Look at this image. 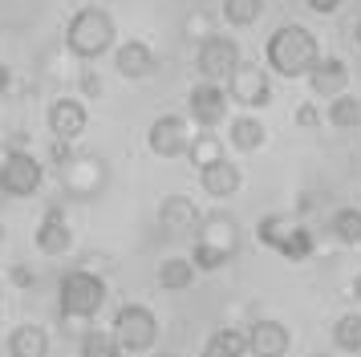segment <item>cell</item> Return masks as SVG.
Instances as JSON below:
<instances>
[{
    "label": "cell",
    "mask_w": 361,
    "mask_h": 357,
    "mask_svg": "<svg viewBox=\"0 0 361 357\" xmlns=\"http://www.w3.org/2000/svg\"><path fill=\"white\" fill-rule=\"evenodd\" d=\"M264 57H268V69L280 73V78H309L321 61V45H317L312 29H305V25H280L268 37Z\"/></svg>",
    "instance_id": "cell-1"
},
{
    "label": "cell",
    "mask_w": 361,
    "mask_h": 357,
    "mask_svg": "<svg viewBox=\"0 0 361 357\" xmlns=\"http://www.w3.org/2000/svg\"><path fill=\"white\" fill-rule=\"evenodd\" d=\"M240 252V224L228 211H212L203 215L195 231V248H191V264L199 272H219L231 256Z\"/></svg>",
    "instance_id": "cell-2"
},
{
    "label": "cell",
    "mask_w": 361,
    "mask_h": 357,
    "mask_svg": "<svg viewBox=\"0 0 361 357\" xmlns=\"http://www.w3.org/2000/svg\"><path fill=\"white\" fill-rule=\"evenodd\" d=\"M106 305V280L90 268H73V272L61 276L57 284V308L66 321H94Z\"/></svg>",
    "instance_id": "cell-3"
},
{
    "label": "cell",
    "mask_w": 361,
    "mask_h": 357,
    "mask_svg": "<svg viewBox=\"0 0 361 357\" xmlns=\"http://www.w3.org/2000/svg\"><path fill=\"white\" fill-rule=\"evenodd\" d=\"M114 45V16L106 13V8H78V13L69 16L66 25V49L73 57H82V61H94L102 57L106 49Z\"/></svg>",
    "instance_id": "cell-4"
},
{
    "label": "cell",
    "mask_w": 361,
    "mask_h": 357,
    "mask_svg": "<svg viewBox=\"0 0 361 357\" xmlns=\"http://www.w3.org/2000/svg\"><path fill=\"white\" fill-rule=\"evenodd\" d=\"M110 333L118 337L122 353H147V349H154V341H159V317L147 305H122L114 313Z\"/></svg>",
    "instance_id": "cell-5"
},
{
    "label": "cell",
    "mask_w": 361,
    "mask_h": 357,
    "mask_svg": "<svg viewBox=\"0 0 361 357\" xmlns=\"http://www.w3.org/2000/svg\"><path fill=\"white\" fill-rule=\"evenodd\" d=\"M41 178H45V167L29 155V150H8L0 159V191L13 195V199H29V195L41 191Z\"/></svg>",
    "instance_id": "cell-6"
},
{
    "label": "cell",
    "mask_w": 361,
    "mask_h": 357,
    "mask_svg": "<svg viewBox=\"0 0 361 357\" xmlns=\"http://www.w3.org/2000/svg\"><path fill=\"white\" fill-rule=\"evenodd\" d=\"M240 45H235V37H224V32H215V37H207L203 45H199L195 53V69L203 73V81H228L235 69H240Z\"/></svg>",
    "instance_id": "cell-7"
},
{
    "label": "cell",
    "mask_w": 361,
    "mask_h": 357,
    "mask_svg": "<svg viewBox=\"0 0 361 357\" xmlns=\"http://www.w3.org/2000/svg\"><path fill=\"white\" fill-rule=\"evenodd\" d=\"M106 178H110L106 159H98V155H78V159L61 171V187H66V195L90 203V199H98V195L106 191Z\"/></svg>",
    "instance_id": "cell-8"
},
{
    "label": "cell",
    "mask_w": 361,
    "mask_h": 357,
    "mask_svg": "<svg viewBox=\"0 0 361 357\" xmlns=\"http://www.w3.org/2000/svg\"><path fill=\"white\" fill-rule=\"evenodd\" d=\"M228 97L244 110H264L272 102V81L268 69H260L256 61H240V69L228 78Z\"/></svg>",
    "instance_id": "cell-9"
},
{
    "label": "cell",
    "mask_w": 361,
    "mask_h": 357,
    "mask_svg": "<svg viewBox=\"0 0 361 357\" xmlns=\"http://www.w3.org/2000/svg\"><path fill=\"white\" fill-rule=\"evenodd\" d=\"M191 126H187V118L183 114H163V118H154L147 130V146L150 155H159V159H179L191 150Z\"/></svg>",
    "instance_id": "cell-10"
},
{
    "label": "cell",
    "mask_w": 361,
    "mask_h": 357,
    "mask_svg": "<svg viewBox=\"0 0 361 357\" xmlns=\"http://www.w3.org/2000/svg\"><path fill=\"white\" fill-rule=\"evenodd\" d=\"M228 90L224 85H215V81H199L191 85V94H187V110L195 118V126L203 130H215L224 118H228Z\"/></svg>",
    "instance_id": "cell-11"
},
{
    "label": "cell",
    "mask_w": 361,
    "mask_h": 357,
    "mask_svg": "<svg viewBox=\"0 0 361 357\" xmlns=\"http://www.w3.org/2000/svg\"><path fill=\"white\" fill-rule=\"evenodd\" d=\"M45 122H49L57 143H78L85 134V126H90V110H85L82 97H57V102H49Z\"/></svg>",
    "instance_id": "cell-12"
},
{
    "label": "cell",
    "mask_w": 361,
    "mask_h": 357,
    "mask_svg": "<svg viewBox=\"0 0 361 357\" xmlns=\"http://www.w3.org/2000/svg\"><path fill=\"white\" fill-rule=\"evenodd\" d=\"M293 349V333L288 325L276 317H260L247 325V353L252 357H284Z\"/></svg>",
    "instance_id": "cell-13"
},
{
    "label": "cell",
    "mask_w": 361,
    "mask_h": 357,
    "mask_svg": "<svg viewBox=\"0 0 361 357\" xmlns=\"http://www.w3.org/2000/svg\"><path fill=\"white\" fill-rule=\"evenodd\" d=\"M73 248V231L66 224V207L61 203H49L45 207V219L37 224V252L41 256H66Z\"/></svg>",
    "instance_id": "cell-14"
},
{
    "label": "cell",
    "mask_w": 361,
    "mask_h": 357,
    "mask_svg": "<svg viewBox=\"0 0 361 357\" xmlns=\"http://www.w3.org/2000/svg\"><path fill=\"white\" fill-rule=\"evenodd\" d=\"M199 224H203V215H199L195 199H187V195H166L163 203H159V227H163L166 236H191V231H199Z\"/></svg>",
    "instance_id": "cell-15"
},
{
    "label": "cell",
    "mask_w": 361,
    "mask_h": 357,
    "mask_svg": "<svg viewBox=\"0 0 361 357\" xmlns=\"http://www.w3.org/2000/svg\"><path fill=\"white\" fill-rule=\"evenodd\" d=\"M114 69L126 81H142L159 69V57H154V49H150L147 41H122L118 53H114Z\"/></svg>",
    "instance_id": "cell-16"
},
{
    "label": "cell",
    "mask_w": 361,
    "mask_h": 357,
    "mask_svg": "<svg viewBox=\"0 0 361 357\" xmlns=\"http://www.w3.org/2000/svg\"><path fill=\"white\" fill-rule=\"evenodd\" d=\"M345 85H349V69H345L341 57H321L317 61V69L309 73V90L317 97H341L345 94Z\"/></svg>",
    "instance_id": "cell-17"
},
{
    "label": "cell",
    "mask_w": 361,
    "mask_h": 357,
    "mask_svg": "<svg viewBox=\"0 0 361 357\" xmlns=\"http://www.w3.org/2000/svg\"><path fill=\"white\" fill-rule=\"evenodd\" d=\"M199 183H203V191L212 195V199H231V195L244 187V171L231 159H219L207 171H199Z\"/></svg>",
    "instance_id": "cell-18"
},
{
    "label": "cell",
    "mask_w": 361,
    "mask_h": 357,
    "mask_svg": "<svg viewBox=\"0 0 361 357\" xmlns=\"http://www.w3.org/2000/svg\"><path fill=\"white\" fill-rule=\"evenodd\" d=\"M8 357H49V333L37 321H20L8 333Z\"/></svg>",
    "instance_id": "cell-19"
},
{
    "label": "cell",
    "mask_w": 361,
    "mask_h": 357,
    "mask_svg": "<svg viewBox=\"0 0 361 357\" xmlns=\"http://www.w3.org/2000/svg\"><path fill=\"white\" fill-rule=\"evenodd\" d=\"M228 143L235 150L252 155V150H260L268 143V126H264L256 114H240V118H231V126H228Z\"/></svg>",
    "instance_id": "cell-20"
},
{
    "label": "cell",
    "mask_w": 361,
    "mask_h": 357,
    "mask_svg": "<svg viewBox=\"0 0 361 357\" xmlns=\"http://www.w3.org/2000/svg\"><path fill=\"white\" fill-rule=\"evenodd\" d=\"M199 357H247V329H215Z\"/></svg>",
    "instance_id": "cell-21"
},
{
    "label": "cell",
    "mask_w": 361,
    "mask_h": 357,
    "mask_svg": "<svg viewBox=\"0 0 361 357\" xmlns=\"http://www.w3.org/2000/svg\"><path fill=\"white\" fill-rule=\"evenodd\" d=\"M195 264H191V256H171L159 264V289L166 292H183V289H191L195 284Z\"/></svg>",
    "instance_id": "cell-22"
},
{
    "label": "cell",
    "mask_w": 361,
    "mask_h": 357,
    "mask_svg": "<svg viewBox=\"0 0 361 357\" xmlns=\"http://www.w3.org/2000/svg\"><path fill=\"white\" fill-rule=\"evenodd\" d=\"M325 122L333 130H357L361 126V97L357 94H341L329 102L325 110Z\"/></svg>",
    "instance_id": "cell-23"
},
{
    "label": "cell",
    "mask_w": 361,
    "mask_h": 357,
    "mask_svg": "<svg viewBox=\"0 0 361 357\" xmlns=\"http://www.w3.org/2000/svg\"><path fill=\"white\" fill-rule=\"evenodd\" d=\"M329 231L341 248H357L361 243V207H337L329 219Z\"/></svg>",
    "instance_id": "cell-24"
},
{
    "label": "cell",
    "mask_w": 361,
    "mask_h": 357,
    "mask_svg": "<svg viewBox=\"0 0 361 357\" xmlns=\"http://www.w3.org/2000/svg\"><path fill=\"white\" fill-rule=\"evenodd\" d=\"M187 159L195 162L199 171H207L212 162L228 159V155H224V138H219V134H212V130L195 134V138H191V150H187Z\"/></svg>",
    "instance_id": "cell-25"
},
{
    "label": "cell",
    "mask_w": 361,
    "mask_h": 357,
    "mask_svg": "<svg viewBox=\"0 0 361 357\" xmlns=\"http://www.w3.org/2000/svg\"><path fill=\"white\" fill-rule=\"evenodd\" d=\"M78 349H82V357H122V345L110 329H85Z\"/></svg>",
    "instance_id": "cell-26"
},
{
    "label": "cell",
    "mask_w": 361,
    "mask_h": 357,
    "mask_svg": "<svg viewBox=\"0 0 361 357\" xmlns=\"http://www.w3.org/2000/svg\"><path fill=\"white\" fill-rule=\"evenodd\" d=\"M312 252H317V240H312L309 227L296 224L288 236H284V243H280V256L288 260V264H305V260H312Z\"/></svg>",
    "instance_id": "cell-27"
},
{
    "label": "cell",
    "mask_w": 361,
    "mask_h": 357,
    "mask_svg": "<svg viewBox=\"0 0 361 357\" xmlns=\"http://www.w3.org/2000/svg\"><path fill=\"white\" fill-rule=\"evenodd\" d=\"M333 345L341 353H361V313H345L333 321Z\"/></svg>",
    "instance_id": "cell-28"
},
{
    "label": "cell",
    "mask_w": 361,
    "mask_h": 357,
    "mask_svg": "<svg viewBox=\"0 0 361 357\" xmlns=\"http://www.w3.org/2000/svg\"><path fill=\"white\" fill-rule=\"evenodd\" d=\"M293 219L288 215H264L260 224H256V240L264 243V248H272V252H280V243H284V236L293 231Z\"/></svg>",
    "instance_id": "cell-29"
},
{
    "label": "cell",
    "mask_w": 361,
    "mask_h": 357,
    "mask_svg": "<svg viewBox=\"0 0 361 357\" xmlns=\"http://www.w3.org/2000/svg\"><path fill=\"white\" fill-rule=\"evenodd\" d=\"M264 13V0H224V20L235 25V29H247L256 25Z\"/></svg>",
    "instance_id": "cell-30"
},
{
    "label": "cell",
    "mask_w": 361,
    "mask_h": 357,
    "mask_svg": "<svg viewBox=\"0 0 361 357\" xmlns=\"http://www.w3.org/2000/svg\"><path fill=\"white\" fill-rule=\"evenodd\" d=\"M187 37H199V45H203L207 37H215V32H212V20H207V13H191V16H187Z\"/></svg>",
    "instance_id": "cell-31"
},
{
    "label": "cell",
    "mask_w": 361,
    "mask_h": 357,
    "mask_svg": "<svg viewBox=\"0 0 361 357\" xmlns=\"http://www.w3.org/2000/svg\"><path fill=\"white\" fill-rule=\"evenodd\" d=\"M49 159H53V167H57V171H66L69 162L78 159V150H73V143H57V138H53V146H49Z\"/></svg>",
    "instance_id": "cell-32"
},
{
    "label": "cell",
    "mask_w": 361,
    "mask_h": 357,
    "mask_svg": "<svg viewBox=\"0 0 361 357\" xmlns=\"http://www.w3.org/2000/svg\"><path fill=\"white\" fill-rule=\"evenodd\" d=\"M293 122H296V126H305V130H312V126H321L325 118L317 114V106H309V102H305V106H300V110L293 114Z\"/></svg>",
    "instance_id": "cell-33"
},
{
    "label": "cell",
    "mask_w": 361,
    "mask_h": 357,
    "mask_svg": "<svg viewBox=\"0 0 361 357\" xmlns=\"http://www.w3.org/2000/svg\"><path fill=\"white\" fill-rule=\"evenodd\" d=\"M8 280H13L17 289H33V284H37V272L29 268V264H13V272H8Z\"/></svg>",
    "instance_id": "cell-34"
},
{
    "label": "cell",
    "mask_w": 361,
    "mask_h": 357,
    "mask_svg": "<svg viewBox=\"0 0 361 357\" xmlns=\"http://www.w3.org/2000/svg\"><path fill=\"white\" fill-rule=\"evenodd\" d=\"M78 85H82V94H85V97H102V78L94 73V69H85Z\"/></svg>",
    "instance_id": "cell-35"
},
{
    "label": "cell",
    "mask_w": 361,
    "mask_h": 357,
    "mask_svg": "<svg viewBox=\"0 0 361 357\" xmlns=\"http://www.w3.org/2000/svg\"><path fill=\"white\" fill-rule=\"evenodd\" d=\"M309 8L312 13H321V16H333L337 8H341V0H309Z\"/></svg>",
    "instance_id": "cell-36"
},
{
    "label": "cell",
    "mask_w": 361,
    "mask_h": 357,
    "mask_svg": "<svg viewBox=\"0 0 361 357\" xmlns=\"http://www.w3.org/2000/svg\"><path fill=\"white\" fill-rule=\"evenodd\" d=\"M8 85H13V69L0 61V94H8Z\"/></svg>",
    "instance_id": "cell-37"
},
{
    "label": "cell",
    "mask_w": 361,
    "mask_h": 357,
    "mask_svg": "<svg viewBox=\"0 0 361 357\" xmlns=\"http://www.w3.org/2000/svg\"><path fill=\"white\" fill-rule=\"evenodd\" d=\"M353 296H357V301H361V272L353 276Z\"/></svg>",
    "instance_id": "cell-38"
},
{
    "label": "cell",
    "mask_w": 361,
    "mask_h": 357,
    "mask_svg": "<svg viewBox=\"0 0 361 357\" xmlns=\"http://www.w3.org/2000/svg\"><path fill=\"white\" fill-rule=\"evenodd\" d=\"M353 37H357V49H361V20H357V29H353Z\"/></svg>",
    "instance_id": "cell-39"
},
{
    "label": "cell",
    "mask_w": 361,
    "mask_h": 357,
    "mask_svg": "<svg viewBox=\"0 0 361 357\" xmlns=\"http://www.w3.org/2000/svg\"><path fill=\"white\" fill-rule=\"evenodd\" d=\"M154 357H179V353H171V349H166V353H154Z\"/></svg>",
    "instance_id": "cell-40"
},
{
    "label": "cell",
    "mask_w": 361,
    "mask_h": 357,
    "mask_svg": "<svg viewBox=\"0 0 361 357\" xmlns=\"http://www.w3.org/2000/svg\"><path fill=\"white\" fill-rule=\"evenodd\" d=\"M0 296H4V280H0Z\"/></svg>",
    "instance_id": "cell-41"
},
{
    "label": "cell",
    "mask_w": 361,
    "mask_h": 357,
    "mask_svg": "<svg viewBox=\"0 0 361 357\" xmlns=\"http://www.w3.org/2000/svg\"><path fill=\"white\" fill-rule=\"evenodd\" d=\"M312 357H325V353H312Z\"/></svg>",
    "instance_id": "cell-42"
}]
</instances>
